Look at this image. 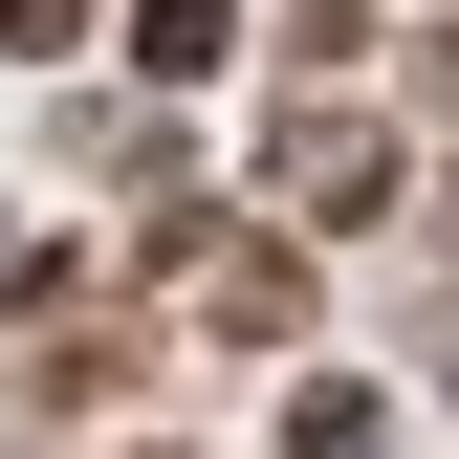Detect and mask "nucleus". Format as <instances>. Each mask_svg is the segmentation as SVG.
Returning a JSON list of instances; mask_svg holds the SVG:
<instances>
[{
	"instance_id": "obj_1",
	"label": "nucleus",
	"mask_w": 459,
	"mask_h": 459,
	"mask_svg": "<svg viewBox=\"0 0 459 459\" xmlns=\"http://www.w3.org/2000/svg\"><path fill=\"white\" fill-rule=\"evenodd\" d=\"M0 22H22V44H66V22H88V0H0Z\"/></svg>"
}]
</instances>
